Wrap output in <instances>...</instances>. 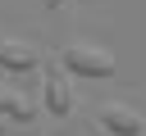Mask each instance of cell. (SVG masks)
Instances as JSON below:
<instances>
[{"label": "cell", "instance_id": "cell-5", "mask_svg": "<svg viewBox=\"0 0 146 136\" xmlns=\"http://www.w3.org/2000/svg\"><path fill=\"white\" fill-rule=\"evenodd\" d=\"M0 118H9V122H32V104H27L14 86H5V82H0Z\"/></svg>", "mask_w": 146, "mask_h": 136}, {"label": "cell", "instance_id": "cell-3", "mask_svg": "<svg viewBox=\"0 0 146 136\" xmlns=\"http://www.w3.org/2000/svg\"><path fill=\"white\" fill-rule=\"evenodd\" d=\"M46 109L55 113V118H64L68 109H73V86H68V77H64V63H46Z\"/></svg>", "mask_w": 146, "mask_h": 136}, {"label": "cell", "instance_id": "cell-2", "mask_svg": "<svg viewBox=\"0 0 146 136\" xmlns=\"http://www.w3.org/2000/svg\"><path fill=\"white\" fill-rule=\"evenodd\" d=\"M96 127L110 131V136H141V131H146L141 113L128 109V104H100V109H96Z\"/></svg>", "mask_w": 146, "mask_h": 136}, {"label": "cell", "instance_id": "cell-1", "mask_svg": "<svg viewBox=\"0 0 146 136\" xmlns=\"http://www.w3.org/2000/svg\"><path fill=\"white\" fill-rule=\"evenodd\" d=\"M59 63L73 73V77H114V54L110 50H96V45H64L59 50Z\"/></svg>", "mask_w": 146, "mask_h": 136}, {"label": "cell", "instance_id": "cell-7", "mask_svg": "<svg viewBox=\"0 0 146 136\" xmlns=\"http://www.w3.org/2000/svg\"><path fill=\"white\" fill-rule=\"evenodd\" d=\"M0 136H5V127H0Z\"/></svg>", "mask_w": 146, "mask_h": 136}, {"label": "cell", "instance_id": "cell-4", "mask_svg": "<svg viewBox=\"0 0 146 136\" xmlns=\"http://www.w3.org/2000/svg\"><path fill=\"white\" fill-rule=\"evenodd\" d=\"M0 68H9V73H32V68H41V50L27 45V41L0 36Z\"/></svg>", "mask_w": 146, "mask_h": 136}, {"label": "cell", "instance_id": "cell-6", "mask_svg": "<svg viewBox=\"0 0 146 136\" xmlns=\"http://www.w3.org/2000/svg\"><path fill=\"white\" fill-rule=\"evenodd\" d=\"M41 5H46V9H59V5H64V0H41Z\"/></svg>", "mask_w": 146, "mask_h": 136}]
</instances>
